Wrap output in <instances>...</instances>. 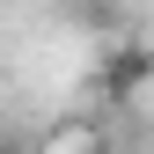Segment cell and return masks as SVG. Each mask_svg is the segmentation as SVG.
<instances>
[{"label":"cell","mask_w":154,"mask_h":154,"mask_svg":"<svg viewBox=\"0 0 154 154\" xmlns=\"http://www.w3.org/2000/svg\"><path fill=\"white\" fill-rule=\"evenodd\" d=\"M154 81V44H140V37H125V44L103 51V66H95V88L110 95V103H125V95H140Z\"/></svg>","instance_id":"cell-1"},{"label":"cell","mask_w":154,"mask_h":154,"mask_svg":"<svg viewBox=\"0 0 154 154\" xmlns=\"http://www.w3.org/2000/svg\"><path fill=\"white\" fill-rule=\"evenodd\" d=\"M73 154H110V147H103V140H81V147H73Z\"/></svg>","instance_id":"cell-2"},{"label":"cell","mask_w":154,"mask_h":154,"mask_svg":"<svg viewBox=\"0 0 154 154\" xmlns=\"http://www.w3.org/2000/svg\"><path fill=\"white\" fill-rule=\"evenodd\" d=\"M0 154H29V147H0Z\"/></svg>","instance_id":"cell-3"}]
</instances>
